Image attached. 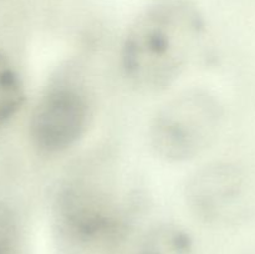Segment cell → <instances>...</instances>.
I'll return each mask as SVG.
<instances>
[{
	"mask_svg": "<svg viewBox=\"0 0 255 254\" xmlns=\"http://www.w3.org/2000/svg\"><path fill=\"white\" fill-rule=\"evenodd\" d=\"M206 31L198 7L187 0H163L132 22L122 45V69L144 92L173 85L191 62Z\"/></svg>",
	"mask_w": 255,
	"mask_h": 254,
	"instance_id": "1",
	"label": "cell"
},
{
	"mask_svg": "<svg viewBox=\"0 0 255 254\" xmlns=\"http://www.w3.org/2000/svg\"><path fill=\"white\" fill-rule=\"evenodd\" d=\"M223 124V106L204 89H189L159 109L149 128V141L159 158L187 162L203 153Z\"/></svg>",
	"mask_w": 255,
	"mask_h": 254,
	"instance_id": "2",
	"label": "cell"
},
{
	"mask_svg": "<svg viewBox=\"0 0 255 254\" xmlns=\"http://www.w3.org/2000/svg\"><path fill=\"white\" fill-rule=\"evenodd\" d=\"M54 222L67 254H96L115 241L119 212L106 194L86 183H71L57 194Z\"/></svg>",
	"mask_w": 255,
	"mask_h": 254,
	"instance_id": "3",
	"label": "cell"
},
{
	"mask_svg": "<svg viewBox=\"0 0 255 254\" xmlns=\"http://www.w3.org/2000/svg\"><path fill=\"white\" fill-rule=\"evenodd\" d=\"M189 211L212 226L233 223L247 208V182L243 173L229 163H211L198 169L186 187Z\"/></svg>",
	"mask_w": 255,
	"mask_h": 254,
	"instance_id": "4",
	"label": "cell"
},
{
	"mask_svg": "<svg viewBox=\"0 0 255 254\" xmlns=\"http://www.w3.org/2000/svg\"><path fill=\"white\" fill-rule=\"evenodd\" d=\"M87 122L89 105L81 92L70 86L51 87L32 111L30 137L39 151L60 153L81 138Z\"/></svg>",
	"mask_w": 255,
	"mask_h": 254,
	"instance_id": "5",
	"label": "cell"
},
{
	"mask_svg": "<svg viewBox=\"0 0 255 254\" xmlns=\"http://www.w3.org/2000/svg\"><path fill=\"white\" fill-rule=\"evenodd\" d=\"M136 254H194V243L186 229L164 223L144 234Z\"/></svg>",
	"mask_w": 255,
	"mask_h": 254,
	"instance_id": "6",
	"label": "cell"
},
{
	"mask_svg": "<svg viewBox=\"0 0 255 254\" xmlns=\"http://www.w3.org/2000/svg\"><path fill=\"white\" fill-rule=\"evenodd\" d=\"M24 102V87L10 60L0 52V125L15 116Z\"/></svg>",
	"mask_w": 255,
	"mask_h": 254,
	"instance_id": "7",
	"label": "cell"
},
{
	"mask_svg": "<svg viewBox=\"0 0 255 254\" xmlns=\"http://www.w3.org/2000/svg\"><path fill=\"white\" fill-rule=\"evenodd\" d=\"M0 254H19V232L14 212L0 203Z\"/></svg>",
	"mask_w": 255,
	"mask_h": 254,
	"instance_id": "8",
	"label": "cell"
},
{
	"mask_svg": "<svg viewBox=\"0 0 255 254\" xmlns=\"http://www.w3.org/2000/svg\"><path fill=\"white\" fill-rule=\"evenodd\" d=\"M247 254H255V248L252 249V251H249L248 253H247Z\"/></svg>",
	"mask_w": 255,
	"mask_h": 254,
	"instance_id": "9",
	"label": "cell"
}]
</instances>
